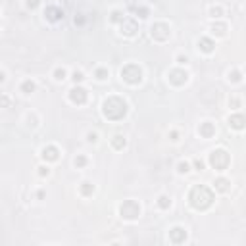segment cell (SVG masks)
<instances>
[{
	"label": "cell",
	"mask_w": 246,
	"mask_h": 246,
	"mask_svg": "<svg viewBox=\"0 0 246 246\" xmlns=\"http://www.w3.org/2000/svg\"><path fill=\"white\" fill-rule=\"evenodd\" d=\"M71 100H73V102H85V91L83 88H73V91H71Z\"/></svg>",
	"instance_id": "obj_1"
},
{
	"label": "cell",
	"mask_w": 246,
	"mask_h": 246,
	"mask_svg": "<svg viewBox=\"0 0 246 246\" xmlns=\"http://www.w3.org/2000/svg\"><path fill=\"white\" fill-rule=\"evenodd\" d=\"M242 121H244V119H242V118H239V115H237V118H231L233 127H237V129H240V127H242Z\"/></svg>",
	"instance_id": "obj_2"
},
{
	"label": "cell",
	"mask_w": 246,
	"mask_h": 246,
	"mask_svg": "<svg viewBox=\"0 0 246 246\" xmlns=\"http://www.w3.org/2000/svg\"><path fill=\"white\" fill-rule=\"evenodd\" d=\"M48 14H50V15H48V18H50V19H58L60 15H62V14H60V12H56L54 8H50V10H48Z\"/></svg>",
	"instance_id": "obj_3"
},
{
	"label": "cell",
	"mask_w": 246,
	"mask_h": 246,
	"mask_svg": "<svg viewBox=\"0 0 246 246\" xmlns=\"http://www.w3.org/2000/svg\"><path fill=\"white\" fill-rule=\"evenodd\" d=\"M202 44H204V50H212V46H210L208 41H202Z\"/></svg>",
	"instance_id": "obj_4"
},
{
	"label": "cell",
	"mask_w": 246,
	"mask_h": 246,
	"mask_svg": "<svg viewBox=\"0 0 246 246\" xmlns=\"http://www.w3.org/2000/svg\"><path fill=\"white\" fill-rule=\"evenodd\" d=\"M23 88H25V91H29V88L33 91V83H25V85H23Z\"/></svg>",
	"instance_id": "obj_5"
}]
</instances>
